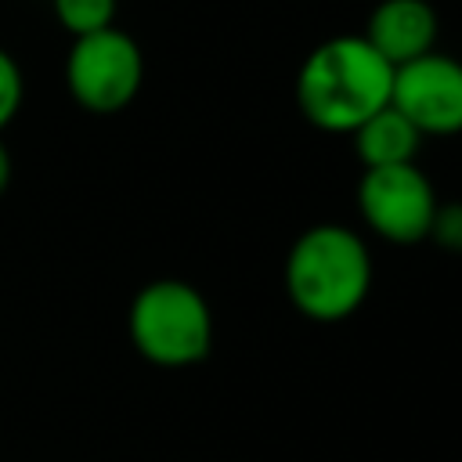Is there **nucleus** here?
<instances>
[{"instance_id":"nucleus-7","label":"nucleus","mask_w":462,"mask_h":462,"mask_svg":"<svg viewBox=\"0 0 462 462\" xmlns=\"http://www.w3.org/2000/svg\"><path fill=\"white\" fill-rule=\"evenodd\" d=\"M361 36L397 69L437 51L440 18L430 0H379L368 11Z\"/></svg>"},{"instance_id":"nucleus-12","label":"nucleus","mask_w":462,"mask_h":462,"mask_svg":"<svg viewBox=\"0 0 462 462\" xmlns=\"http://www.w3.org/2000/svg\"><path fill=\"white\" fill-rule=\"evenodd\" d=\"M11 177H14V159H11V148H7V144H4V137H0V199L7 195Z\"/></svg>"},{"instance_id":"nucleus-3","label":"nucleus","mask_w":462,"mask_h":462,"mask_svg":"<svg viewBox=\"0 0 462 462\" xmlns=\"http://www.w3.org/2000/svg\"><path fill=\"white\" fill-rule=\"evenodd\" d=\"M126 336L137 357L155 368H195L213 350V307L184 278H152L130 300Z\"/></svg>"},{"instance_id":"nucleus-11","label":"nucleus","mask_w":462,"mask_h":462,"mask_svg":"<svg viewBox=\"0 0 462 462\" xmlns=\"http://www.w3.org/2000/svg\"><path fill=\"white\" fill-rule=\"evenodd\" d=\"M430 242L444 253L462 256V202H440L430 224Z\"/></svg>"},{"instance_id":"nucleus-9","label":"nucleus","mask_w":462,"mask_h":462,"mask_svg":"<svg viewBox=\"0 0 462 462\" xmlns=\"http://www.w3.org/2000/svg\"><path fill=\"white\" fill-rule=\"evenodd\" d=\"M116 7H119V0H51V11L58 18V25L72 40L116 25Z\"/></svg>"},{"instance_id":"nucleus-4","label":"nucleus","mask_w":462,"mask_h":462,"mask_svg":"<svg viewBox=\"0 0 462 462\" xmlns=\"http://www.w3.org/2000/svg\"><path fill=\"white\" fill-rule=\"evenodd\" d=\"M144 87V54L141 43L108 25L90 36H76L65 54V90L69 97L94 116H116L137 101Z\"/></svg>"},{"instance_id":"nucleus-2","label":"nucleus","mask_w":462,"mask_h":462,"mask_svg":"<svg viewBox=\"0 0 462 462\" xmlns=\"http://www.w3.org/2000/svg\"><path fill=\"white\" fill-rule=\"evenodd\" d=\"M289 303L318 325H336L354 318L375 282V263L368 242L336 220L310 224L300 231L285 253L282 267Z\"/></svg>"},{"instance_id":"nucleus-1","label":"nucleus","mask_w":462,"mask_h":462,"mask_svg":"<svg viewBox=\"0 0 462 462\" xmlns=\"http://www.w3.org/2000/svg\"><path fill=\"white\" fill-rule=\"evenodd\" d=\"M390 90L393 65L361 32H339L310 47L292 83L300 116L321 134L346 137L390 105Z\"/></svg>"},{"instance_id":"nucleus-6","label":"nucleus","mask_w":462,"mask_h":462,"mask_svg":"<svg viewBox=\"0 0 462 462\" xmlns=\"http://www.w3.org/2000/svg\"><path fill=\"white\" fill-rule=\"evenodd\" d=\"M390 105L422 137L462 134V61L430 51L408 65H397Z\"/></svg>"},{"instance_id":"nucleus-8","label":"nucleus","mask_w":462,"mask_h":462,"mask_svg":"<svg viewBox=\"0 0 462 462\" xmlns=\"http://www.w3.org/2000/svg\"><path fill=\"white\" fill-rule=\"evenodd\" d=\"M354 155L361 159L365 170H379V166H401V162H415L422 134L393 108L386 105L383 112H375L372 119H365L354 134Z\"/></svg>"},{"instance_id":"nucleus-10","label":"nucleus","mask_w":462,"mask_h":462,"mask_svg":"<svg viewBox=\"0 0 462 462\" xmlns=\"http://www.w3.org/2000/svg\"><path fill=\"white\" fill-rule=\"evenodd\" d=\"M25 105V72L18 65V58L0 47V134L18 119Z\"/></svg>"},{"instance_id":"nucleus-5","label":"nucleus","mask_w":462,"mask_h":462,"mask_svg":"<svg viewBox=\"0 0 462 462\" xmlns=\"http://www.w3.org/2000/svg\"><path fill=\"white\" fill-rule=\"evenodd\" d=\"M437 206V188L415 162L365 170L357 180V213L365 227L390 245L426 242Z\"/></svg>"}]
</instances>
